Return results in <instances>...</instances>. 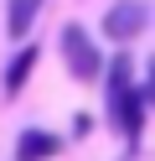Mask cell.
Instances as JSON below:
<instances>
[{
  "mask_svg": "<svg viewBox=\"0 0 155 161\" xmlns=\"http://www.w3.org/2000/svg\"><path fill=\"white\" fill-rule=\"evenodd\" d=\"M103 114H109V125L119 130V140L129 151H140L145 140V119H150V104L140 99V78H134V57L129 52H114L109 63H103Z\"/></svg>",
  "mask_w": 155,
  "mask_h": 161,
  "instance_id": "obj_1",
  "label": "cell"
},
{
  "mask_svg": "<svg viewBox=\"0 0 155 161\" xmlns=\"http://www.w3.org/2000/svg\"><path fill=\"white\" fill-rule=\"evenodd\" d=\"M57 52H62V63H67V73H72V83H98L103 78V47L88 36V26H78V21H67L62 26V36H57Z\"/></svg>",
  "mask_w": 155,
  "mask_h": 161,
  "instance_id": "obj_2",
  "label": "cell"
},
{
  "mask_svg": "<svg viewBox=\"0 0 155 161\" xmlns=\"http://www.w3.org/2000/svg\"><path fill=\"white\" fill-rule=\"evenodd\" d=\"M103 42H140V31L145 26H150V5H145V0H114L109 11H103Z\"/></svg>",
  "mask_w": 155,
  "mask_h": 161,
  "instance_id": "obj_3",
  "label": "cell"
},
{
  "mask_svg": "<svg viewBox=\"0 0 155 161\" xmlns=\"http://www.w3.org/2000/svg\"><path fill=\"white\" fill-rule=\"evenodd\" d=\"M36 57H41V52H36V47H31V42L10 52V63H5V73H0V83H5V99H16L21 88L31 83V73H36Z\"/></svg>",
  "mask_w": 155,
  "mask_h": 161,
  "instance_id": "obj_4",
  "label": "cell"
},
{
  "mask_svg": "<svg viewBox=\"0 0 155 161\" xmlns=\"http://www.w3.org/2000/svg\"><path fill=\"white\" fill-rule=\"evenodd\" d=\"M57 151H62V135L36 130V125H26V130H21V140H16V161H52Z\"/></svg>",
  "mask_w": 155,
  "mask_h": 161,
  "instance_id": "obj_5",
  "label": "cell"
},
{
  "mask_svg": "<svg viewBox=\"0 0 155 161\" xmlns=\"http://www.w3.org/2000/svg\"><path fill=\"white\" fill-rule=\"evenodd\" d=\"M41 5H47V0H5V36H10V42L26 47V36H31V26H36Z\"/></svg>",
  "mask_w": 155,
  "mask_h": 161,
  "instance_id": "obj_6",
  "label": "cell"
},
{
  "mask_svg": "<svg viewBox=\"0 0 155 161\" xmlns=\"http://www.w3.org/2000/svg\"><path fill=\"white\" fill-rule=\"evenodd\" d=\"M140 99L155 104V57H145V78H140Z\"/></svg>",
  "mask_w": 155,
  "mask_h": 161,
  "instance_id": "obj_7",
  "label": "cell"
},
{
  "mask_svg": "<svg viewBox=\"0 0 155 161\" xmlns=\"http://www.w3.org/2000/svg\"><path fill=\"white\" fill-rule=\"evenodd\" d=\"M93 125H98L93 114H72V135H78V140H83V135H93Z\"/></svg>",
  "mask_w": 155,
  "mask_h": 161,
  "instance_id": "obj_8",
  "label": "cell"
}]
</instances>
